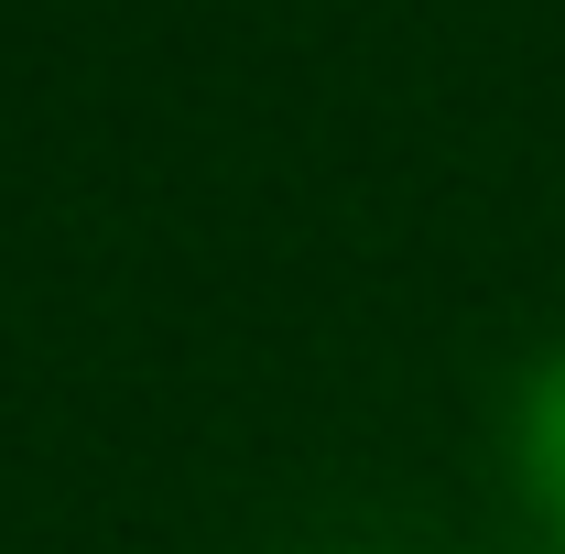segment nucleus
Wrapping results in <instances>:
<instances>
[{"mask_svg":"<svg viewBox=\"0 0 565 554\" xmlns=\"http://www.w3.org/2000/svg\"><path fill=\"white\" fill-rule=\"evenodd\" d=\"M500 457H511V489L522 511L544 522V544L565 554V338L511 381V424H500Z\"/></svg>","mask_w":565,"mask_h":554,"instance_id":"nucleus-1","label":"nucleus"}]
</instances>
